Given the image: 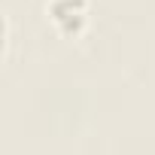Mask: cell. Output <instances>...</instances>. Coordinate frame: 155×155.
<instances>
[{"mask_svg":"<svg viewBox=\"0 0 155 155\" xmlns=\"http://www.w3.org/2000/svg\"><path fill=\"white\" fill-rule=\"evenodd\" d=\"M55 31L67 40L82 37L88 28V15H91V3L88 0H49L46 6Z\"/></svg>","mask_w":155,"mask_h":155,"instance_id":"1","label":"cell"}]
</instances>
